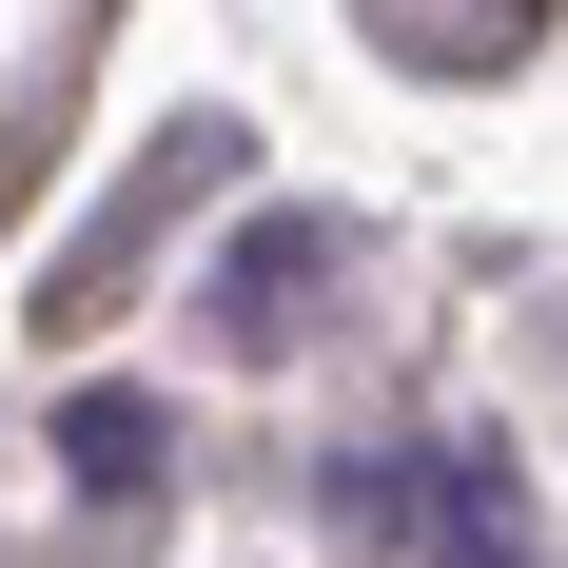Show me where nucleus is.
<instances>
[{
	"mask_svg": "<svg viewBox=\"0 0 568 568\" xmlns=\"http://www.w3.org/2000/svg\"><path fill=\"white\" fill-rule=\"evenodd\" d=\"M353 510H412L432 529V568H529V510L490 452H432V470H353Z\"/></svg>",
	"mask_w": 568,
	"mask_h": 568,
	"instance_id": "obj_2",
	"label": "nucleus"
},
{
	"mask_svg": "<svg viewBox=\"0 0 568 568\" xmlns=\"http://www.w3.org/2000/svg\"><path fill=\"white\" fill-rule=\"evenodd\" d=\"M216 176H235V118H176L158 158H138V196H118L79 255H59V294H40V314H118V294H138V255L176 235V196H216Z\"/></svg>",
	"mask_w": 568,
	"mask_h": 568,
	"instance_id": "obj_1",
	"label": "nucleus"
},
{
	"mask_svg": "<svg viewBox=\"0 0 568 568\" xmlns=\"http://www.w3.org/2000/svg\"><path fill=\"white\" fill-rule=\"evenodd\" d=\"M314 275H334V216H255L216 255V334L235 353H294V334H314Z\"/></svg>",
	"mask_w": 568,
	"mask_h": 568,
	"instance_id": "obj_3",
	"label": "nucleus"
},
{
	"mask_svg": "<svg viewBox=\"0 0 568 568\" xmlns=\"http://www.w3.org/2000/svg\"><path fill=\"white\" fill-rule=\"evenodd\" d=\"M59 452H79V490H138V470H158V412H138V393H79Z\"/></svg>",
	"mask_w": 568,
	"mask_h": 568,
	"instance_id": "obj_4",
	"label": "nucleus"
}]
</instances>
